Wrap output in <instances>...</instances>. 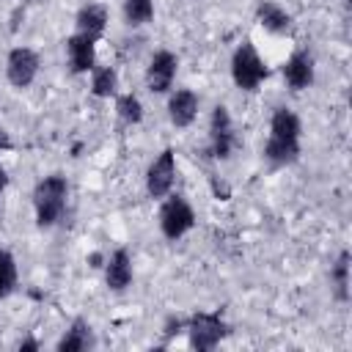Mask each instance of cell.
I'll use <instances>...</instances> for the list:
<instances>
[{
  "instance_id": "cell-1",
  "label": "cell",
  "mask_w": 352,
  "mask_h": 352,
  "mask_svg": "<svg viewBox=\"0 0 352 352\" xmlns=\"http://www.w3.org/2000/svg\"><path fill=\"white\" fill-rule=\"evenodd\" d=\"M300 118L294 110L289 107H278L272 113V121H270V138H267V146H264V157L280 168V165H292L297 162L300 157Z\"/></svg>"
},
{
  "instance_id": "cell-2",
  "label": "cell",
  "mask_w": 352,
  "mask_h": 352,
  "mask_svg": "<svg viewBox=\"0 0 352 352\" xmlns=\"http://www.w3.org/2000/svg\"><path fill=\"white\" fill-rule=\"evenodd\" d=\"M66 198H69V184L66 176L60 173H50L44 176L36 190H33V209H36V223L41 228H52L66 209Z\"/></svg>"
},
{
  "instance_id": "cell-3",
  "label": "cell",
  "mask_w": 352,
  "mask_h": 352,
  "mask_svg": "<svg viewBox=\"0 0 352 352\" xmlns=\"http://www.w3.org/2000/svg\"><path fill=\"white\" fill-rule=\"evenodd\" d=\"M231 77L236 82V88L242 91H256L261 85V80L267 77V66L261 60V55L256 52V47L250 41L239 44L231 55Z\"/></svg>"
},
{
  "instance_id": "cell-4",
  "label": "cell",
  "mask_w": 352,
  "mask_h": 352,
  "mask_svg": "<svg viewBox=\"0 0 352 352\" xmlns=\"http://www.w3.org/2000/svg\"><path fill=\"white\" fill-rule=\"evenodd\" d=\"M190 333V344L198 349V352H206V349H214L226 336H228V324L220 314H209V311H198L187 319V327Z\"/></svg>"
},
{
  "instance_id": "cell-5",
  "label": "cell",
  "mask_w": 352,
  "mask_h": 352,
  "mask_svg": "<svg viewBox=\"0 0 352 352\" xmlns=\"http://www.w3.org/2000/svg\"><path fill=\"white\" fill-rule=\"evenodd\" d=\"M195 226V212L184 195H170L160 209V231L165 239H182Z\"/></svg>"
},
{
  "instance_id": "cell-6",
  "label": "cell",
  "mask_w": 352,
  "mask_h": 352,
  "mask_svg": "<svg viewBox=\"0 0 352 352\" xmlns=\"http://www.w3.org/2000/svg\"><path fill=\"white\" fill-rule=\"evenodd\" d=\"M234 146H236L234 121L228 116V107L217 104L212 110V118H209V148H212V157L214 160H228Z\"/></svg>"
},
{
  "instance_id": "cell-7",
  "label": "cell",
  "mask_w": 352,
  "mask_h": 352,
  "mask_svg": "<svg viewBox=\"0 0 352 352\" xmlns=\"http://www.w3.org/2000/svg\"><path fill=\"white\" fill-rule=\"evenodd\" d=\"M173 179H176V154H173V148H162L146 170L148 195L151 198H165L173 187Z\"/></svg>"
},
{
  "instance_id": "cell-8",
  "label": "cell",
  "mask_w": 352,
  "mask_h": 352,
  "mask_svg": "<svg viewBox=\"0 0 352 352\" xmlns=\"http://www.w3.org/2000/svg\"><path fill=\"white\" fill-rule=\"evenodd\" d=\"M38 55L30 47H14L6 58V77L14 88H28L38 74Z\"/></svg>"
},
{
  "instance_id": "cell-9",
  "label": "cell",
  "mask_w": 352,
  "mask_h": 352,
  "mask_svg": "<svg viewBox=\"0 0 352 352\" xmlns=\"http://www.w3.org/2000/svg\"><path fill=\"white\" fill-rule=\"evenodd\" d=\"M176 69H179V58L170 50H157L151 55V60H148V69H146V85H148V91L151 94H165L173 85Z\"/></svg>"
},
{
  "instance_id": "cell-10",
  "label": "cell",
  "mask_w": 352,
  "mask_h": 352,
  "mask_svg": "<svg viewBox=\"0 0 352 352\" xmlns=\"http://www.w3.org/2000/svg\"><path fill=\"white\" fill-rule=\"evenodd\" d=\"M283 80H286V85H289L292 91L308 88V85L314 82V58H311V52L297 50V52L286 60V66H283Z\"/></svg>"
},
{
  "instance_id": "cell-11",
  "label": "cell",
  "mask_w": 352,
  "mask_h": 352,
  "mask_svg": "<svg viewBox=\"0 0 352 352\" xmlns=\"http://www.w3.org/2000/svg\"><path fill=\"white\" fill-rule=\"evenodd\" d=\"M198 116V96L190 88H179L168 99V118L173 126H190Z\"/></svg>"
},
{
  "instance_id": "cell-12",
  "label": "cell",
  "mask_w": 352,
  "mask_h": 352,
  "mask_svg": "<svg viewBox=\"0 0 352 352\" xmlns=\"http://www.w3.org/2000/svg\"><path fill=\"white\" fill-rule=\"evenodd\" d=\"M66 55H69V69L74 74L91 72L94 69V60H96V41L74 33V36L66 38Z\"/></svg>"
},
{
  "instance_id": "cell-13",
  "label": "cell",
  "mask_w": 352,
  "mask_h": 352,
  "mask_svg": "<svg viewBox=\"0 0 352 352\" xmlns=\"http://www.w3.org/2000/svg\"><path fill=\"white\" fill-rule=\"evenodd\" d=\"M74 25H77V33L91 38V41H99L104 28H107V8L99 6V3H88L77 11L74 16Z\"/></svg>"
},
{
  "instance_id": "cell-14",
  "label": "cell",
  "mask_w": 352,
  "mask_h": 352,
  "mask_svg": "<svg viewBox=\"0 0 352 352\" xmlns=\"http://www.w3.org/2000/svg\"><path fill=\"white\" fill-rule=\"evenodd\" d=\"M104 280L113 292H124L132 283V258L126 248H118L104 264Z\"/></svg>"
},
{
  "instance_id": "cell-15",
  "label": "cell",
  "mask_w": 352,
  "mask_h": 352,
  "mask_svg": "<svg viewBox=\"0 0 352 352\" xmlns=\"http://www.w3.org/2000/svg\"><path fill=\"white\" fill-rule=\"evenodd\" d=\"M94 344H96V338H94L91 324H88L85 319H74V322L69 324V330L60 336V341L55 344V349H58V352H85V349H91Z\"/></svg>"
},
{
  "instance_id": "cell-16",
  "label": "cell",
  "mask_w": 352,
  "mask_h": 352,
  "mask_svg": "<svg viewBox=\"0 0 352 352\" xmlns=\"http://www.w3.org/2000/svg\"><path fill=\"white\" fill-rule=\"evenodd\" d=\"M256 19H258V25H261L264 30L278 33V36H283V33L292 30V16H289L278 3H272V0H261V3L256 6Z\"/></svg>"
},
{
  "instance_id": "cell-17",
  "label": "cell",
  "mask_w": 352,
  "mask_h": 352,
  "mask_svg": "<svg viewBox=\"0 0 352 352\" xmlns=\"http://www.w3.org/2000/svg\"><path fill=\"white\" fill-rule=\"evenodd\" d=\"M118 91V74L113 66H102V69H94V77H91V94L96 99H110L116 96Z\"/></svg>"
},
{
  "instance_id": "cell-18",
  "label": "cell",
  "mask_w": 352,
  "mask_h": 352,
  "mask_svg": "<svg viewBox=\"0 0 352 352\" xmlns=\"http://www.w3.org/2000/svg\"><path fill=\"white\" fill-rule=\"evenodd\" d=\"M330 283L336 289V297L341 302H346L349 300V253L346 250H341L336 264L330 267Z\"/></svg>"
},
{
  "instance_id": "cell-19",
  "label": "cell",
  "mask_w": 352,
  "mask_h": 352,
  "mask_svg": "<svg viewBox=\"0 0 352 352\" xmlns=\"http://www.w3.org/2000/svg\"><path fill=\"white\" fill-rule=\"evenodd\" d=\"M116 113H118V118L124 121V124H140L143 121V102L135 96V94H121L118 99H116Z\"/></svg>"
},
{
  "instance_id": "cell-20",
  "label": "cell",
  "mask_w": 352,
  "mask_h": 352,
  "mask_svg": "<svg viewBox=\"0 0 352 352\" xmlns=\"http://www.w3.org/2000/svg\"><path fill=\"white\" fill-rule=\"evenodd\" d=\"M16 261H14V256L6 250V248H0V300H6L14 289H16Z\"/></svg>"
},
{
  "instance_id": "cell-21",
  "label": "cell",
  "mask_w": 352,
  "mask_h": 352,
  "mask_svg": "<svg viewBox=\"0 0 352 352\" xmlns=\"http://www.w3.org/2000/svg\"><path fill=\"white\" fill-rule=\"evenodd\" d=\"M154 16V0H124V19L129 25H146Z\"/></svg>"
},
{
  "instance_id": "cell-22",
  "label": "cell",
  "mask_w": 352,
  "mask_h": 352,
  "mask_svg": "<svg viewBox=\"0 0 352 352\" xmlns=\"http://www.w3.org/2000/svg\"><path fill=\"white\" fill-rule=\"evenodd\" d=\"M11 148V138H8V132L0 126V151H8Z\"/></svg>"
},
{
  "instance_id": "cell-23",
  "label": "cell",
  "mask_w": 352,
  "mask_h": 352,
  "mask_svg": "<svg viewBox=\"0 0 352 352\" xmlns=\"http://www.w3.org/2000/svg\"><path fill=\"white\" fill-rule=\"evenodd\" d=\"M19 349H22V352H25V349H38V341L25 338V341H19Z\"/></svg>"
},
{
  "instance_id": "cell-24",
  "label": "cell",
  "mask_w": 352,
  "mask_h": 352,
  "mask_svg": "<svg viewBox=\"0 0 352 352\" xmlns=\"http://www.w3.org/2000/svg\"><path fill=\"white\" fill-rule=\"evenodd\" d=\"M6 187H8V173H6V168H0V195L6 192Z\"/></svg>"
}]
</instances>
